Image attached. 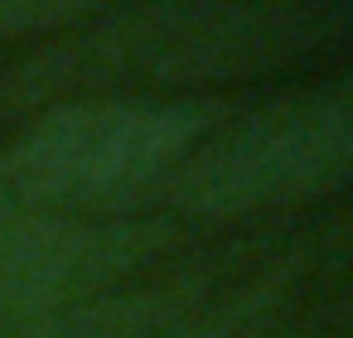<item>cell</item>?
Instances as JSON below:
<instances>
[{
	"mask_svg": "<svg viewBox=\"0 0 353 338\" xmlns=\"http://www.w3.org/2000/svg\"><path fill=\"white\" fill-rule=\"evenodd\" d=\"M353 30V6L324 0H155L92 6L78 25L39 39L0 73V126L63 102L97 97H199L329 49Z\"/></svg>",
	"mask_w": 353,
	"mask_h": 338,
	"instance_id": "1",
	"label": "cell"
},
{
	"mask_svg": "<svg viewBox=\"0 0 353 338\" xmlns=\"http://www.w3.org/2000/svg\"><path fill=\"white\" fill-rule=\"evenodd\" d=\"M232 97H97L30 116L0 145V213L126 218L228 116Z\"/></svg>",
	"mask_w": 353,
	"mask_h": 338,
	"instance_id": "2",
	"label": "cell"
},
{
	"mask_svg": "<svg viewBox=\"0 0 353 338\" xmlns=\"http://www.w3.org/2000/svg\"><path fill=\"white\" fill-rule=\"evenodd\" d=\"M353 179V73L237 107L141 203L170 222H232L295 208Z\"/></svg>",
	"mask_w": 353,
	"mask_h": 338,
	"instance_id": "3",
	"label": "cell"
},
{
	"mask_svg": "<svg viewBox=\"0 0 353 338\" xmlns=\"http://www.w3.org/2000/svg\"><path fill=\"white\" fill-rule=\"evenodd\" d=\"M179 242L184 227L155 213H0V324L131 285Z\"/></svg>",
	"mask_w": 353,
	"mask_h": 338,
	"instance_id": "4",
	"label": "cell"
},
{
	"mask_svg": "<svg viewBox=\"0 0 353 338\" xmlns=\"http://www.w3.org/2000/svg\"><path fill=\"white\" fill-rule=\"evenodd\" d=\"M232 256H213L203 266H184L155 280L117 285L59 309H39L25 319H6L0 338H165L213 295H223V271Z\"/></svg>",
	"mask_w": 353,
	"mask_h": 338,
	"instance_id": "5",
	"label": "cell"
},
{
	"mask_svg": "<svg viewBox=\"0 0 353 338\" xmlns=\"http://www.w3.org/2000/svg\"><path fill=\"white\" fill-rule=\"evenodd\" d=\"M300 266H305V246H295L290 256L261 266L256 275L237 280L232 290L213 295L203 309H194V314H189L184 324H174L165 338H247V333L281 304V295L290 290V280L300 275Z\"/></svg>",
	"mask_w": 353,
	"mask_h": 338,
	"instance_id": "6",
	"label": "cell"
},
{
	"mask_svg": "<svg viewBox=\"0 0 353 338\" xmlns=\"http://www.w3.org/2000/svg\"><path fill=\"white\" fill-rule=\"evenodd\" d=\"M92 6L78 0H0V44L6 39H49L78 25Z\"/></svg>",
	"mask_w": 353,
	"mask_h": 338,
	"instance_id": "7",
	"label": "cell"
},
{
	"mask_svg": "<svg viewBox=\"0 0 353 338\" xmlns=\"http://www.w3.org/2000/svg\"><path fill=\"white\" fill-rule=\"evenodd\" d=\"M247 338H285V333H266V328H261V324H256V328H252V333H247Z\"/></svg>",
	"mask_w": 353,
	"mask_h": 338,
	"instance_id": "8",
	"label": "cell"
}]
</instances>
